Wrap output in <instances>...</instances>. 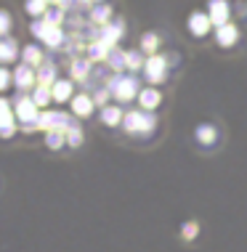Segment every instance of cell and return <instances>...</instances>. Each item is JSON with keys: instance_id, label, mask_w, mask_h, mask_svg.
Segmentation results:
<instances>
[{"instance_id": "1", "label": "cell", "mask_w": 247, "mask_h": 252, "mask_svg": "<svg viewBox=\"0 0 247 252\" xmlns=\"http://www.w3.org/2000/svg\"><path fill=\"white\" fill-rule=\"evenodd\" d=\"M106 88L109 93H112V98L117 101V104H128V101H133L139 96L141 85L139 80L133 77V74H122V72H112L106 80Z\"/></svg>"}, {"instance_id": "2", "label": "cell", "mask_w": 247, "mask_h": 252, "mask_svg": "<svg viewBox=\"0 0 247 252\" xmlns=\"http://www.w3.org/2000/svg\"><path fill=\"white\" fill-rule=\"evenodd\" d=\"M13 114H16V120L22 122V130H27V133H35L37 130V117H40V109H37V104L32 101V96L30 93H22L19 91L16 96H13Z\"/></svg>"}, {"instance_id": "3", "label": "cell", "mask_w": 247, "mask_h": 252, "mask_svg": "<svg viewBox=\"0 0 247 252\" xmlns=\"http://www.w3.org/2000/svg\"><path fill=\"white\" fill-rule=\"evenodd\" d=\"M157 127L154 112H143V109H130L122 117V130L133 135H149Z\"/></svg>"}, {"instance_id": "4", "label": "cell", "mask_w": 247, "mask_h": 252, "mask_svg": "<svg viewBox=\"0 0 247 252\" xmlns=\"http://www.w3.org/2000/svg\"><path fill=\"white\" fill-rule=\"evenodd\" d=\"M30 32H32L37 40H43L48 48H61V45L67 43L64 30H61V27H56V24H48L45 19H35V22L30 24Z\"/></svg>"}, {"instance_id": "5", "label": "cell", "mask_w": 247, "mask_h": 252, "mask_svg": "<svg viewBox=\"0 0 247 252\" xmlns=\"http://www.w3.org/2000/svg\"><path fill=\"white\" fill-rule=\"evenodd\" d=\"M35 125H37V130L48 133V130H67L70 125H74V122H72V117L67 112H59V109L56 112H53V109H43Z\"/></svg>"}, {"instance_id": "6", "label": "cell", "mask_w": 247, "mask_h": 252, "mask_svg": "<svg viewBox=\"0 0 247 252\" xmlns=\"http://www.w3.org/2000/svg\"><path fill=\"white\" fill-rule=\"evenodd\" d=\"M141 72H143V77H146V83L160 85L162 80H165V74H168V59L160 56V53H154V56H146Z\"/></svg>"}, {"instance_id": "7", "label": "cell", "mask_w": 247, "mask_h": 252, "mask_svg": "<svg viewBox=\"0 0 247 252\" xmlns=\"http://www.w3.org/2000/svg\"><path fill=\"white\" fill-rule=\"evenodd\" d=\"M11 77H13L16 91H22V93L32 91V88L37 85V69H35V66H30V64H22V61L13 66V74H11Z\"/></svg>"}, {"instance_id": "8", "label": "cell", "mask_w": 247, "mask_h": 252, "mask_svg": "<svg viewBox=\"0 0 247 252\" xmlns=\"http://www.w3.org/2000/svg\"><path fill=\"white\" fill-rule=\"evenodd\" d=\"M125 35V22L122 19H112V22H106L104 27H99V32H96L93 40H104L106 45H117V40Z\"/></svg>"}, {"instance_id": "9", "label": "cell", "mask_w": 247, "mask_h": 252, "mask_svg": "<svg viewBox=\"0 0 247 252\" xmlns=\"http://www.w3.org/2000/svg\"><path fill=\"white\" fill-rule=\"evenodd\" d=\"M208 16H210L212 27L229 24V19H231V5H229V0H208Z\"/></svg>"}, {"instance_id": "10", "label": "cell", "mask_w": 247, "mask_h": 252, "mask_svg": "<svg viewBox=\"0 0 247 252\" xmlns=\"http://www.w3.org/2000/svg\"><path fill=\"white\" fill-rule=\"evenodd\" d=\"M186 24H189V32H191L194 37H205V35L210 32V27H212L208 11H194V13L186 19Z\"/></svg>"}, {"instance_id": "11", "label": "cell", "mask_w": 247, "mask_h": 252, "mask_svg": "<svg viewBox=\"0 0 247 252\" xmlns=\"http://www.w3.org/2000/svg\"><path fill=\"white\" fill-rule=\"evenodd\" d=\"M136 101L141 104L139 109H143V112H154V109L162 104V93L157 91L154 85H149V88H141L139 96H136Z\"/></svg>"}, {"instance_id": "12", "label": "cell", "mask_w": 247, "mask_h": 252, "mask_svg": "<svg viewBox=\"0 0 247 252\" xmlns=\"http://www.w3.org/2000/svg\"><path fill=\"white\" fill-rule=\"evenodd\" d=\"M70 109H72L74 117H80V120H82V117H91L93 109H96V104H93V98L88 96V93H77V96H72Z\"/></svg>"}, {"instance_id": "13", "label": "cell", "mask_w": 247, "mask_h": 252, "mask_svg": "<svg viewBox=\"0 0 247 252\" xmlns=\"http://www.w3.org/2000/svg\"><path fill=\"white\" fill-rule=\"evenodd\" d=\"M215 40H218V45H221V48H231V45H237V40H239L237 24L229 22V24H223V27H215Z\"/></svg>"}, {"instance_id": "14", "label": "cell", "mask_w": 247, "mask_h": 252, "mask_svg": "<svg viewBox=\"0 0 247 252\" xmlns=\"http://www.w3.org/2000/svg\"><path fill=\"white\" fill-rule=\"evenodd\" d=\"M51 93H53V104L72 101V96H74V83H72V80H56V83L51 85Z\"/></svg>"}, {"instance_id": "15", "label": "cell", "mask_w": 247, "mask_h": 252, "mask_svg": "<svg viewBox=\"0 0 247 252\" xmlns=\"http://www.w3.org/2000/svg\"><path fill=\"white\" fill-rule=\"evenodd\" d=\"M19 56V43L13 37H0V66H5V64H13Z\"/></svg>"}, {"instance_id": "16", "label": "cell", "mask_w": 247, "mask_h": 252, "mask_svg": "<svg viewBox=\"0 0 247 252\" xmlns=\"http://www.w3.org/2000/svg\"><path fill=\"white\" fill-rule=\"evenodd\" d=\"M91 64H93L91 59H77V56H74L72 64H70V77H72V83H74V80H77V83H85V80L91 77Z\"/></svg>"}, {"instance_id": "17", "label": "cell", "mask_w": 247, "mask_h": 252, "mask_svg": "<svg viewBox=\"0 0 247 252\" xmlns=\"http://www.w3.org/2000/svg\"><path fill=\"white\" fill-rule=\"evenodd\" d=\"M99 117H101V122H104L106 127H117V125H122L125 112L120 109V104H106V106L99 112Z\"/></svg>"}, {"instance_id": "18", "label": "cell", "mask_w": 247, "mask_h": 252, "mask_svg": "<svg viewBox=\"0 0 247 252\" xmlns=\"http://www.w3.org/2000/svg\"><path fill=\"white\" fill-rule=\"evenodd\" d=\"M88 19H91V24H96V27H104L106 22H112V8H109L106 3H96V5H91V13H88Z\"/></svg>"}, {"instance_id": "19", "label": "cell", "mask_w": 247, "mask_h": 252, "mask_svg": "<svg viewBox=\"0 0 247 252\" xmlns=\"http://www.w3.org/2000/svg\"><path fill=\"white\" fill-rule=\"evenodd\" d=\"M43 48H40V45H35V43H30V45H24L22 48V64H30V66H37L43 64Z\"/></svg>"}, {"instance_id": "20", "label": "cell", "mask_w": 247, "mask_h": 252, "mask_svg": "<svg viewBox=\"0 0 247 252\" xmlns=\"http://www.w3.org/2000/svg\"><path fill=\"white\" fill-rule=\"evenodd\" d=\"M88 59L93 61H106V56H109V51H112V45H106L104 40H91V43H88Z\"/></svg>"}, {"instance_id": "21", "label": "cell", "mask_w": 247, "mask_h": 252, "mask_svg": "<svg viewBox=\"0 0 247 252\" xmlns=\"http://www.w3.org/2000/svg\"><path fill=\"white\" fill-rule=\"evenodd\" d=\"M30 96H32V101L37 104L40 112H43V109H48V106L53 104V93H51V88H48V85H35V88H32V93H30Z\"/></svg>"}, {"instance_id": "22", "label": "cell", "mask_w": 247, "mask_h": 252, "mask_svg": "<svg viewBox=\"0 0 247 252\" xmlns=\"http://www.w3.org/2000/svg\"><path fill=\"white\" fill-rule=\"evenodd\" d=\"M56 64L53 61H43V64L37 66V85H48L51 88L53 83H56Z\"/></svg>"}, {"instance_id": "23", "label": "cell", "mask_w": 247, "mask_h": 252, "mask_svg": "<svg viewBox=\"0 0 247 252\" xmlns=\"http://www.w3.org/2000/svg\"><path fill=\"white\" fill-rule=\"evenodd\" d=\"M197 141H200L202 146H212L215 144V138H218V130H215V125H210V122H202V125H197Z\"/></svg>"}, {"instance_id": "24", "label": "cell", "mask_w": 247, "mask_h": 252, "mask_svg": "<svg viewBox=\"0 0 247 252\" xmlns=\"http://www.w3.org/2000/svg\"><path fill=\"white\" fill-rule=\"evenodd\" d=\"M143 61H146V56L141 53V48L125 51V69H130V72H139V69H143Z\"/></svg>"}, {"instance_id": "25", "label": "cell", "mask_w": 247, "mask_h": 252, "mask_svg": "<svg viewBox=\"0 0 247 252\" xmlns=\"http://www.w3.org/2000/svg\"><path fill=\"white\" fill-rule=\"evenodd\" d=\"M45 146L59 152V149L67 146V130H48L45 133Z\"/></svg>"}, {"instance_id": "26", "label": "cell", "mask_w": 247, "mask_h": 252, "mask_svg": "<svg viewBox=\"0 0 247 252\" xmlns=\"http://www.w3.org/2000/svg\"><path fill=\"white\" fill-rule=\"evenodd\" d=\"M106 66L112 72H122V69H125V51H120L117 45H114V48L109 51V56H106Z\"/></svg>"}, {"instance_id": "27", "label": "cell", "mask_w": 247, "mask_h": 252, "mask_svg": "<svg viewBox=\"0 0 247 252\" xmlns=\"http://www.w3.org/2000/svg\"><path fill=\"white\" fill-rule=\"evenodd\" d=\"M19 130V120H16V114H8V117H3L0 120V138H11L13 133Z\"/></svg>"}, {"instance_id": "28", "label": "cell", "mask_w": 247, "mask_h": 252, "mask_svg": "<svg viewBox=\"0 0 247 252\" xmlns=\"http://www.w3.org/2000/svg\"><path fill=\"white\" fill-rule=\"evenodd\" d=\"M157 48H160V37H157L154 32H146L143 40H141V53L143 56H154Z\"/></svg>"}, {"instance_id": "29", "label": "cell", "mask_w": 247, "mask_h": 252, "mask_svg": "<svg viewBox=\"0 0 247 252\" xmlns=\"http://www.w3.org/2000/svg\"><path fill=\"white\" fill-rule=\"evenodd\" d=\"M24 11L30 13L32 19H40V16L48 11V3H45V0H27V3H24Z\"/></svg>"}, {"instance_id": "30", "label": "cell", "mask_w": 247, "mask_h": 252, "mask_svg": "<svg viewBox=\"0 0 247 252\" xmlns=\"http://www.w3.org/2000/svg\"><path fill=\"white\" fill-rule=\"evenodd\" d=\"M67 146H72V149L82 146V127L77 125V122L67 127Z\"/></svg>"}, {"instance_id": "31", "label": "cell", "mask_w": 247, "mask_h": 252, "mask_svg": "<svg viewBox=\"0 0 247 252\" xmlns=\"http://www.w3.org/2000/svg\"><path fill=\"white\" fill-rule=\"evenodd\" d=\"M64 13H67V11L56 8V5H48V11H45L40 19H45L48 24H56V27H61V24H64Z\"/></svg>"}, {"instance_id": "32", "label": "cell", "mask_w": 247, "mask_h": 252, "mask_svg": "<svg viewBox=\"0 0 247 252\" xmlns=\"http://www.w3.org/2000/svg\"><path fill=\"white\" fill-rule=\"evenodd\" d=\"M91 98H93V104H96V106L104 109V106H106V101L112 98V93H109V88H106V85H101V88H96V93H93Z\"/></svg>"}, {"instance_id": "33", "label": "cell", "mask_w": 247, "mask_h": 252, "mask_svg": "<svg viewBox=\"0 0 247 252\" xmlns=\"http://www.w3.org/2000/svg\"><path fill=\"white\" fill-rule=\"evenodd\" d=\"M197 234H200V226H197L194 220H189V223H183V226H181V236H183L186 242L197 239Z\"/></svg>"}, {"instance_id": "34", "label": "cell", "mask_w": 247, "mask_h": 252, "mask_svg": "<svg viewBox=\"0 0 247 252\" xmlns=\"http://www.w3.org/2000/svg\"><path fill=\"white\" fill-rule=\"evenodd\" d=\"M8 30H11V13L5 8H0V37H5Z\"/></svg>"}, {"instance_id": "35", "label": "cell", "mask_w": 247, "mask_h": 252, "mask_svg": "<svg viewBox=\"0 0 247 252\" xmlns=\"http://www.w3.org/2000/svg\"><path fill=\"white\" fill-rule=\"evenodd\" d=\"M13 83V77H11V72L5 69V66H0V91H5V88H8Z\"/></svg>"}, {"instance_id": "36", "label": "cell", "mask_w": 247, "mask_h": 252, "mask_svg": "<svg viewBox=\"0 0 247 252\" xmlns=\"http://www.w3.org/2000/svg\"><path fill=\"white\" fill-rule=\"evenodd\" d=\"M11 112H13V109H11V101L0 98V120H3V117H8Z\"/></svg>"}, {"instance_id": "37", "label": "cell", "mask_w": 247, "mask_h": 252, "mask_svg": "<svg viewBox=\"0 0 247 252\" xmlns=\"http://www.w3.org/2000/svg\"><path fill=\"white\" fill-rule=\"evenodd\" d=\"M72 3H77V0H53L51 5H56V8H61V11H67V8H70V5H72Z\"/></svg>"}, {"instance_id": "38", "label": "cell", "mask_w": 247, "mask_h": 252, "mask_svg": "<svg viewBox=\"0 0 247 252\" xmlns=\"http://www.w3.org/2000/svg\"><path fill=\"white\" fill-rule=\"evenodd\" d=\"M77 3H82V5H96V3H106V0H77Z\"/></svg>"}, {"instance_id": "39", "label": "cell", "mask_w": 247, "mask_h": 252, "mask_svg": "<svg viewBox=\"0 0 247 252\" xmlns=\"http://www.w3.org/2000/svg\"><path fill=\"white\" fill-rule=\"evenodd\" d=\"M45 3H48V5H51V3H53V0H45Z\"/></svg>"}]
</instances>
